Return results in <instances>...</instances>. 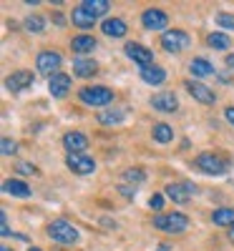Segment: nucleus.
Instances as JSON below:
<instances>
[{"label": "nucleus", "mask_w": 234, "mask_h": 251, "mask_svg": "<svg viewBox=\"0 0 234 251\" xmlns=\"http://www.w3.org/2000/svg\"><path fill=\"white\" fill-rule=\"evenodd\" d=\"M197 169L206 176H224L229 169H232V161L222 153H214V151H206V153H199L197 156Z\"/></svg>", "instance_id": "1"}, {"label": "nucleus", "mask_w": 234, "mask_h": 251, "mask_svg": "<svg viewBox=\"0 0 234 251\" xmlns=\"http://www.w3.org/2000/svg\"><path fill=\"white\" fill-rule=\"evenodd\" d=\"M154 228H159L164 234H184L189 228V216L181 211L159 214V216H154Z\"/></svg>", "instance_id": "2"}, {"label": "nucleus", "mask_w": 234, "mask_h": 251, "mask_svg": "<svg viewBox=\"0 0 234 251\" xmlns=\"http://www.w3.org/2000/svg\"><path fill=\"white\" fill-rule=\"evenodd\" d=\"M78 98H81V103H86V106L101 108V106L114 103V91L106 88V86H86V88L78 91Z\"/></svg>", "instance_id": "3"}, {"label": "nucleus", "mask_w": 234, "mask_h": 251, "mask_svg": "<svg viewBox=\"0 0 234 251\" xmlns=\"http://www.w3.org/2000/svg\"><path fill=\"white\" fill-rule=\"evenodd\" d=\"M48 236L56 244H76L78 241V228L66 219H56V221L48 224Z\"/></svg>", "instance_id": "4"}, {"label": "nucleus", "mask_w": 234, "mask_h": 251, "mask_svg": "<svg viewBox=\"0 0 234 251\" xmlns=\"http://www.w3.org/2000/svg\"><path fill=\"white\" fill-rule=\"evenodd\" d=\"M191 46V35L186 30H179V28H172L161 35V48L166 53H181Z\"/></svg>", "instance_id": "5"}, {"label": "nucleus", "mask_w": 234, "mask_h": 251, "mask_svg": "<svg viewBox=\"0 0 234 251\" xmlns=\"http://www.w3.org/2000/svg\"><path fill=\"white\" fill-rule=\"evenodd\" d=\"M60 66H63V55L56 53V50H43V53H38V58H35L38 73H43V75H48V78H53L56 73H60V71H58Z\"/></svg>", "instance_id": "6"}, {"label": "nucleus", "mask_w": 234, "mask_h": 251, "mask_svg": "<svg viewBox=\"0 0 234 251\" xmlns=\"http://www.w3.org/2000/svg\"><path fill=\"white\" fill-rule=\"evenodd\" d=\"M184 88L189 91V96L194 98V100H199V103H204V106H214L217 103V93L211 91L209 86H204V83H199V80H184Z\"/></svg>", "instance_id": "7"}, {"label": "nucleus", "mask_w": 234, "mask_h": 251, "mask_svg": "<svg viewBox=\"0 0 234 251\" xmlns=\"http://www.w3.org/2000/svg\"><path fill=\"white\" fill-rule=\"evenodd\" d=\"M123 53H126V58L134 60L136 66H141V68L154 66V53L148 50L146 46H141V43H126L123 46Z\"/></svg>", "instance_id": "8"}, {"label": "nucleus", "mask_w": 234, "mask_h": 251, "mask_svg": "<svg viewBox=\"0 0 234 251\" xmlns=\"http://www.w3.org/2000/svg\"><path fill=\"white\" fill-rule=\"evenodd\" d=\"M66 166L78 176H88V174L96 171V161L91 156H86V153H68Z\"/></svg>", "instance_id": "9"}, {"label": "nucleus", "mask_w": 234, "mask_h": 251, "mask_svg": "<svg viewBox=\"0 0 234 251\" xmlns=\"http://www.w3.org/2000/svg\"><path fill=\"white\" fill-rule=\"evenodd\" d=\"M191 194H197V186L189 183V181H184V183H169L164 188V196L172 199L174 203H186L191 199Z\"/></svg>", "instance_id": "10"}, {"label": "nucleus", "mask_w": 234, "mask_h": 251, "mask_svg": "<svg viewBox=\"0 0 234 251\" xmlns=\"http://www.w3.org/2000/svg\"><path fill=\"white\" fill-rule=\"evenodd\" d=\"M141 25L146 30H164L169 25V15L161 8H148L141 13Z\"/></svg>", "instance_id": "11"}, {"label": "nucleus", "mask_w": 234, "mask_h": 251, "mask_svg": "<svg viewBox=\"0 0 234 251\" xmlns=\"http://www.w3.org/2000/svg\"><path fill=\"white\" fill-rule=\"evenodd\" d=\"M151 106H154V111H159V113H174V111L179 108V98H176V93H172V91H159V93L151 96Z\"/></svg>", "instance_id": "12"}, {"label": "nucleus", "mask_w": 234, "mask_h": 251, "mask_svg": "<svg viewBox=\"0 0 234 251\" xmlns=\"http://www.w3.org/2000/svg\"><path fill=\"white\" fill-rule=\"evenodd\" d=\"M33 73L30 71H15L13 75H8L5 78V88L10 91V93H23L26 88H30L33 86Z\"/></svg>", "instance_id": "13"}, {"label": "nucleus", "mask_w": 234, "mask_h": 251, "mask_svg": "<svg viewBox=\"0 0 234 251\" xmlns=\"http://www.w3.org/2000/svg\"><path fill=\"white\" fill-rule=\"evenodd\" d=\"M71 91V75L68 73H56L53 78H48V93L53 98H66Z\"/></svg>", "instance_id": "14"}, {"label": "nucleus", "mask_w": 234, "mask_h": 251, "mask_svg": "<svg viewBox=\"0 0 234 251\" xmlns=\"http://www.w3.org/2000/svg\"><path fill=\"white\" fill-rule=\"evenodd\" d=\"M63 149H66L68 153H86L88 138L83 133H78V131H68L66 136H63Z\"/></svg>", "instance_id": "15"}, {"label": "nucleus", "mask_w": 234, "mask_h": 251, "mask_svg": "<svg viewBox=\"0 0 234 251\" xmlns=\"http://www.w3.org/2000/svg\"><path fill=\"white\" fill-rule=\"evenodd\" d=\"M3 191L5 194H10V196H15V199H30V188H28V183L26 181H20V178H8V181H3Z\"/></svg>", "instance_id": "16"}, {"label": "nucleus", "mask_w": 234, "mask_h": 251, "mask_svg": "<svg viewBox=\"0 0 234 251\" xmlns=\"http://www.w3.org/2000/svg\"><path fill=\"white\" fill-rule=\"evenodd\" d=\"M101 30H103V35H109V38H123L126 33H129V28H126V23L121 18H106L101 23Z\"/></svg>", "instance_id": "17"}, {"label": "nucleus", "mask_w": 234, "mask_h": 251, "mask_svg": "<svg viewBox=\"0 0 234 251\" xmlns=\"http://www.w3.org/2000/svg\"><path fill=\"white\" fill-rule=\"evenodd\" d=\"M83 13H88L91 18H101V15H106V13H109V8H111V3H109V0H83V3L78 5Z\"/></svg>", "instance_id": "18"}, {"label": "nucleus", "mask_w": 234, "mask_h": 251, "mask_svg": "<svg viewBox=\"0 0 234 251\" xmlns=\"http://www.w3.org/2000/svg\"><path fill=\"white\" fill-rule=\"evenodd\" d=\"M71 48H73V53L86 55V53H93V50L98 48V40H96L93 35H76V38L71 40Z\"/></svg>", "instance_id": "19"}, {"label": "nucleus", "mask_w": 234, "mask_h": 251, "mask_svg": "<svg viewBox=\"0 0 234 251\" xmlns=\"http://www.w3.org/2000/svg\"><path fill=\"white\" fill-rule=\"evenodd\" d=\"M96 73H98L96 60H91V58H76V60H73V75H78V78H91V75H96Z\"/></svg>", "instance_id": "20"}, {"label": "nucleus", "mask_w": 234, "mask_h": 251, "mask_svg": "<svg viewBox=\"0 0 234 251\" xmlns=\"http://www.w3.org/2000/svg\"><path fill=\"white\" fill-rule=\"evenodd\" d=\"M189 71L194 78H206V75H214V66L206 60V58H191L189 63Z\"/></svg>", "instance_id": "21"}, {"label": "nucleus", "mask_w": 234, "mask_h": 251, "mask_svg": "<svg viewBox=\"0 0 234 251\" xmlns=\"http://www.w3.org/2000/svg\"><path fill=\"white\" fill-rule=\"evenodd\" d=\"M141 80L148 83V86H161L166 80V71L159 68V66H148V68H141Z\"/></svg>", "instance_id": "22"}, {"label": "nucleus", "mask_w": 234, "mask_h": 251, "mask_svg": "<svg viewBox=\"0 0 234 251\" xmlns=\"http://www.w3.org/2000/svg\"><path fill=\"white\" fill-rule=\"evenodd\" d=\"M126 121V111L123 108H103L98 113V123L101 126H114V123H123Z\"/></svg>", "instance_id": "23"}, {"label": "nucleus", "mask_w": 234, "mask_h": 251, "mask_svg": "<svg viewBox=\"0 0 234 251\" xmlns=\"http://www.w3.org/2000/svg\"><path fill=\"white\" fill-rule=\"evenodd\" d=\"M211 221L224 228H234V208H214L211 211Z\"/></svg>", "instance_id": "24"}, {"label": "nucleus", "mask_w": 234, "mask_h": 251, "mask_svg": "<svg viewBox=\"0 0 234 251\" xmlns=\"http://www.w3.org/2000/svg\"><path fill=\"white\" fill-rule=\"evenodd\" d=\"M71 23H73L76 28H81V30H88V28L96 25V18H91L88 13H83L81 8H76V10L71 13Z\"/></svg>", "instance_id": "25"}, {"label": "nucleus", "mask_w": 234, "mask_h": 251, "mask_svg": "<svg viewBox=\"0 0 234 251\" xmlns=\"http://www.w3.org/2000/svg\"><path fill=\"white\" fill-rule=\"evenodd\" d=\"M151 136L156 143H169L174 138V128L169 123H154V128H151Z\"/></svg>", "instance_id": "26"}, {"label": "nucleus", "mask_w": 234, "mask_h": 251, "mask_svg": "<svg viewBox=\"0 0 234 251\" xmlns=\"http://www.w3.org/2000/svg\"><path fill=\"white\" fill-rule=\"evenodd\" d=\"M206 46L214 48V50H227V48H232V40H229L227 33H209L206 35Z\"/></svg>", "instance_id": "27"}, {"label": "nucleus", "mask_w": 234, "mask_h": 251, "mask_svg": "<svg viewBox=\"0 0 234 251\" xmlns=\"http://www.w3.org/2000/svg\"><path fill=\"white\" fill-rule=\"evenodd\" d=\"M23 25H26L28 33H43V30H46V20L40 18V15H28Z\"/></svg>", "instance_id": "28"}, {"label": "nucleus", "mask_w": 234, "mask_h": 251, "mask_svg": "<svg viewBox=\"0 0 234 251\" xmlns=\"http://www.w3.org/2000/svg\"><path fill=\"white\" fill-rule=\"evenodd\" d=\"M217 28H222V30H234V13H217Z\"/></svg>", "instance_id": "29"}, {"label": "nucleus", "mask_w": 234, "mask_h": 251, "mask_svg": "<svg viewBox=\"0 0 234 251\" xmlns=\"http://www.w3.org/2000/svg\"><path fill=\"white\" fill-rule=\"evenodd\" d=\"M123 181L136 186V183H144V181H146V174H144L141 169H126V171H123Z\"/></svg>", "instance_id": "30"}, {"label": "nucleus", "mask_w": 234, "mask_h": 251, "mask_svg": "<svg viewBox=\"0 0 234 251\" xmlns=\"http://www.w3.org/2000/svg\"><path fill=\"white\" fill-rule=\"evenodd\" d=\"M0 146H3V153H5V156H13V153L18 151V143L10 141V138H3V143H0Z\"/></svg>", "instance_id": "31"}, {"label": "nucleus", "mask_w": 234, "mask_h": 251, "mask_svg": "<svg viewBox=\"0 0 234 251\" xmlns=\"http://www.w3.org/2000/svg\"><path fill=\"white\" fill-rule=\"evenodd\" d=\"M18 174H23V176H35L38 169L33 163H18Z\"/></svg>", "instance_id": "32"}, {"label": "nucleus", "mask_w": 234, "mask_h": 251, "mask_svg": "<svg viewBox=\"0 0 234 251\" xmlns=\"http://www.w3.org/2000/svg\"><path fill=\"white\" fill-rule=\"evenodd\" d=\"M148 206H151L154 211H159V208H164V196H161V194H154L151 199H148Z\"/></svg>", "instance_id": "33"}, {"label": "nucleus", "mask_w": 234, "mask_h": 251, "mask_svg": "<svg viewBox=\"0 0 234 251\" xmlns=\"http://www.w3.org/2000/svg\"><path fill=\"white\" fill-rule=\"evenodd\" d=\"M118 194L126 196V199H134V188H131L129 183H121V186H118Z\"/></svg>", "instance_id": "34"}, {"label": "nucleus", "mask_w": 234, "mask_h": 251, "mask_svg": "<svg viewBox=\"0 0 234 251\" xmlns=\"http://www.w3.org/2000/svg\"><path fill=\"white\" fill-rule=\"evenodd\" d=\"M224 118L234 126V106H227V108H224Z\"/></svg>", "instance_id": "35"}, {"label": "nucleus", "mask_w": 234, "mask_h": 251, "mask_svg": "<svg viewBox=\"0 0 234 251\" xmlns=\"http://www.w3.org/2000/svg\"><path fill=\"white\" fill-rule=\"evenodd\" d=\"M53 23H56V25H60V28H63V25H66V18H63V15H60V13H56V15H53Z\"/></svg>", "instance_id": "36"}, {"label": "nucleus", "mask_w": 234, "mask_h": 251, "mask_svg": "<svg viewBox=\"0 0 234 251\" xmlns=\"http://www.w3.org/2000/svg\"><path fill=\"white\" fill-rule=\"evenodd\" d=\"M224 63H227V68H232V71H234V53H229V55L224 58Z\"/></svg>", "instance_id": "37"}, {"label": "nucleus", "mask_w": 234, "mask_h": 251, "mask_svg": "<svg viewBox=\"0 0 234 251\" xmlns=\"http://www.w3.org/2000/svg\"><path fill=\"white\" fill-rule=\"evenodd\" d=\"M229 241L234 244V228H229Z\"/></svg>", "instance_id": "38"}, {"label": "nucleus", "mask_w": 234, "mask_h": 251, "mask_svg": "<svg viewBox=\"0 0 234 251\" xmlns=\"http://www.w3.org/2000/svg\"><path fill=\"white\" fill-rule=\"evenodd\" d=\"M159 251H169V246L166 244H159Z\"/></svg>", "instance_id": "39"}, {"label": "nucleus", "mask_w": 234, "mask_h": 251, "mask_svg": "<svg viewBox=\"0 0 234 251\" xmlns=\"http://www.w3.org/2000/svg\"><path fill=\"white\" fill-rule=\"evenodd\" d=\"M0 251H13V249H8V246H0Z\"/></svg>", "instance_id": "40"}, {"label": "nucleus", "mask_w": 234, "mask_h": 251, "mask_svg": "<svg viewBox=\"0 0 234 251\" xmlns=\"http://www.w3.org/2000/svg\"><path fill=\"white\" fill-rule=\"evenodd\" d=\"M28 251H40V249H38V246H30V249H28Z\"/></svg>", "instance_id": "41"}]
</instances>
